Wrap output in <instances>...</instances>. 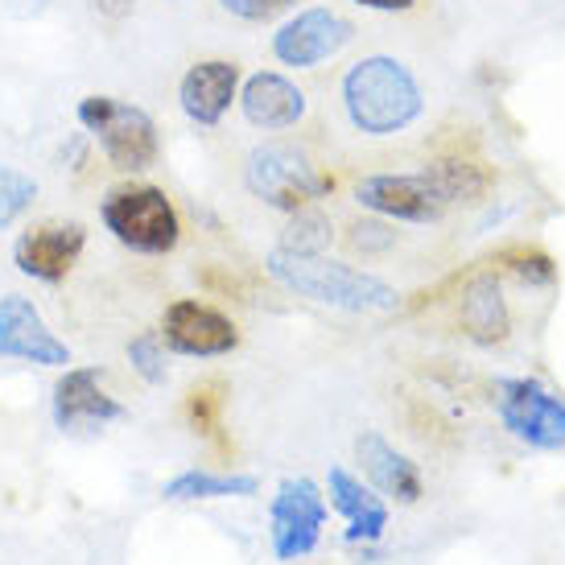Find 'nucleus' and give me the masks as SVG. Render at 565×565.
<instances>
[{
    "instance_id": "18",
    "label": "nucleus",
    "mask_w": 565,
    "mask_h": 565,
    "mask_svg": "<svg viewBox=\"0 0 565 565\" xmlns=\"http://www.w3.org/2000/svg\"><path fill=\"white\" fill-rule=\"evenodd\" d=\"M462 330L467 339L479 347H495L508 339L512 330V315H508V301H503V289L495 281V273H479L467 294H462Z\"/></svg>"
},
{
    "instance_id": "12",
    "label": "nucleus",
    "mask_w": 565,
    "mask_h": 565,
    "mask_svg": "<svg viewBox=\"0 0 565 565\" xmlns=\"http://www.w3.org/2000/svg\"><path fill=\"white\" fill-rule=\"evenodd\" d=\"M0 360L38 363V367H66L71 347L46 327L42 310L21 294L0 298Z\"/></svg>"
},
{
    "instance_id": "25",
    "label": "nucleus",
    "mask_w": 565,
    "mask_h": 565,
    "mask_svg": "<svg viewBox=\"0 0 565 565\" xmlns=\"http://www.w3.org/2000/svg\"><path fill=\"white\" fill-rule=\"evenodd\" d=\"M298 0H220L223 13L239 17V21H273L277 13L294 9Z\"/></svg>"
},
{
    "instance_id": "10",
    "label": "nucleus",
    "mask_w": 565,
    "mask_h": 565,
    "mask_svg": "<svg viewBox=\"0 0 565 565\" xmlns=\"http://www.w3.org/2000/svg\"><path fill=\"white\" fill-rule=\"evenodd\" d=\"M161 339L170 343V351L190 355V360H215L239 347V330L227 315H220L215 306L194 298H178L161 318Z\"/></svg>"
},
{
    "instance_id": "15",
    "label": "nucleus",
    "mask_w": 565,
    "mask_h": 565,
    "mask_svg": "<svg viewBox=\"0 0 565 565\" xmlns=\"http://www.w3.org/2000/svg\"><path fill=\"white\" fill-rule=\"evenodd\" d=\"M239 108H244V120L260 132H285L306 120V108L310 99L294 79H285L277 71H256L244 92H239Z\"/></svg>"
},
{
    "instance_id": "6",
    "label": "nucleus",
    "mask_w": 565,
    "mask_h": 565,
    "mask_svg": "<svg viewBox=\"0 0 565 565\" xmlns=\"http://www.w3.org/2000/svg\"><path fill=\"white\" fill-rule=\"evenodd\" d=\"M244 182L248 190L273 211H301L306 203H315L330 190V178L318 173V166L298 145L289 141H265L248 153V166H244Z\"/></svg>"
},
{
    "instance_id": "8",
    "label": "nucleus",
    "mask_w": 565,
    "mask_h": 565,
    "mask_svg": "<svg viewBox=\"0 0 565 565\" xmlns=\"http://www.w3.org/2000/svg\"><path fill=\"white\" fill-rule=\"evenodd\" d=\"M322 524H327V495L318 491L315 479H285L277 495L268 503V541L281 562H298L310 557L322 541Z\"/></svg>"
},
{
    "instance_id": "16",
    "label": "nucleus",
    "mask_w": 565,
    "mask_h": 565,
    "mask_svg": "<svg viewBox=\"0 0 565 565\" xmlns=\"http://www.w3.org/2000/svg\"><path fill=\"white\" fill-rule=\"evenodd\" d=\"M355 458H360L363 475H367V483L376 487L380 495H388L396 503H417L422 500V467L405 455V450H396L393 441L376 434V429H367L355 438Z\"/></svg>"
},
{
    "instance_id": "2",
    "label": "nucleus",
    "mask_w": 565,
    "mask_h": 565,
    "mask_svg": "<svg viewBox=\"0 0 565 565\" xmlns=\"http://www.w3.org/2000/svg\"><path fill=\"white\" fill-rule=\"evenodd\" d=\"M343 111L363 137H396L422 120L425 92L393 54H367L343 75Z\"/></svg>"
},
{
    "instance_id": "7",
    "label": "nucleus",
    "mask_w": 565,
    "mask_h": 565,
    "mask_svg": "<svg viewBox=\"0 0 565 565\" xmlns=\"http://www.w3.org/2000/svg\"><path fill=\"white\" fill-rule=\"evenodd\" d=\"M495 413L503 429L533 450H565V396L533 376L495 380Z\"/></svg>"
},
{
    "instance_id": "11",
    "label": "nucleus",
    "mask_w": 565,
    "mask_h": 565,
    "mask_svg": "<svg viewBox=\"0 0 565 565\" xmlns=\"http://www.w3.org/2000/svg\"><path fill=\"white\" fill-rule=\"evenodd\" d=\"M54 425L63 434H95L108 422H125L128 408L111 393H104L99 367H66L54 384Z\"/></svg>"
},
{
    "instance_id": "19",
    "label": "nucleus",
    "mask_w": 565,
    "mask_h": 565,
    "mask_svg": "<svg viewBox=\"0 0 565 565\" xmlns=\"http://www.w3.org/2000/svg\"><path fill=\"white\" fill-rule=\"evenodd\" d=\"M260 483L256 475H211V471H182L173 475L170 483L161 487L166 500H244V495H256Z\"/></svg>"
},
{
    "instance_id": "13",
    "label": "nucleus",
    "mask_w": 565,
    "mask_h": 565,
    "mask_svg": "<svg viewBox=\"0 0 565 565\" xmlns=\"http://www.w3.org/2000/svg\"><path fill=\"white\" fill-rule=\"evenodd\" d=\"M87 248V227L83 223H42L30 227L13 244V265L42 285H58L75 268V260Z\"/></svg>"
},
{
    "instance_id": "14",
    "label": "nucleus",
    "mask_w": 565,
    "mask_h": 565,
    "mask_svg": "<svg viewBox=\"0 0 565 565\" xmlns=\"http://www.w3.org/2000/svg\"><path fill=\"white\" fill-rule=\"evenodd\" d=\"M239 95V66L227 58H203L194 63L178 83V104L186 111L190 125L199 128H220L227 108Z\"/></svg>"
},
{
    "instance_id": "17",
    "label": "nucleus",
    "mask_w": 565,
    "mask_h": 565,
    "mask_svg": "<svg viewBox=\"0 0 565 565\" xmlns=\"http://www.w3.org/2000/svg\"><path fill=\"white\" fill-rule=\"evenodd\" d=\"M330 508L347 520V541L351 545H376L388 533V503L380 500L372 487L355 479L347 467H330L327 475Z\"/></svg>"
},
{
    "instance_id": "9",
    "label": "nucleus",
    "mask_w": 565,
    "mask_h": 565,
    "mask_svg": "<svg viewBox=\"0 0 565 565\" xmlns=\"http://www.w3.org/2000/svg\"><path fill=\"white\" fill-rule=\"evenodd\" d=\"M355 42V25L334 9H301L289 17L281 30L273 33V58L294 71H315V66L339 58L347 46Z\"/></svg>"
},
{
    "instance_id": "4",
    "label": "nucleus",
    "mask_w": 565,
    "mask_h": 565,
    "mask_svg": "<svg viewBox=\"0 0 565 565\" xmlns=\"http://www.w3.org/2000/svg\"><path fill=\"white\" fill-rule=\"evenodd\" d=\"M79 125L92 132L104 158L120 173H141L158 161V125L153 116L116 95H87L79 99Z\"/></svg>"
},
{
    "instance_id": "20",
    "label": "nucleus",
    "mask_w": 565,
    "mask_h": 565,
    "mask_svg": "<svg viewBox=\"0 0 565 565\" xmlns=\"http://www.w3.org/2000/svg\"><path fill=\"white\" fill-rule=\"evenodd\" d=\"M330 236H334V227H330L327 215L301 206V211H294V220H289V227L281 232V244H277V248L298 252V256H322V252L330 248Z\"/></svg>"
},
{
    "instance_id": "24",
    "label": "nucleus",
    "mask_w": 565,
    "mask_h": 565,
    "mask_svg": "<svg viewBox=\"0 0 565 565\" xmlns=\"http://www.w3.org/2000/svg\"><path fill=\"white\" fill-rule=\"evenodd\" d=\"M508 260H512V273H516L520 281H529V285L557 281V265H553L545 252H512Z\"/></svg>"
},
{
    "instance_id": "28",
    "label": "nucleus",
    "mask_w": 565,
    "mask_h": 565,
    "mask_svg": "<svg viewBox=\"0 0 565 565\" xmlns=\"http://www.w3.org/2000/svg\"><path fill=\"white\" fill-rule=\"evenodd\" d=\"M360 9H372V13H408L417 0H351Z\"/></svg>"
},
{
    "instance_id": "1",
    "label": "nucleus",
    "mask_w": 565,
    "mask_h": 565,
    "mask_svg": "<svg viewBox=\"0 0 565 565\" xmlns=\"http://www.w3.org/2000/svg\"><path fill=\"white\" fill-rule=\"evenodd\" d=\"M487 178L471 161H434L422 173H372L355 186L360 206L393 223H438L455 203H471Z\"/></svg>"
},
{
    "instance_id": "26",
    "label": "nucleus",
    "mask_w": 565,
    "mask_h": 565,
    "mask_svg": "<svg viewBox=\"0 0 565 565\" xmlns=\"http://www.w3.org/2000/svg\"><path fill=\"white\" fill-rule=\"evenodd\" d=\"M87 9H92L99 21H125V17L137 9V0H87Z\"/></svg>"
},
{
    "instance_id": "23",
    "label": "nucleus",
    "mask_w": 565,
    "mask_h": 565,
    "mask_svg": "<svg viewBox=\"0 0 565 565\" xmlns=\"http://www.w3.org/2000/svg\"><path fill=\"white\" fill-rule=\"evenodd\" d=\"M351 248L355 252H388L396 244V232L388 227L384 220H360V223H351Z\"/></svg>"
},
{
    "instance_id": "3",
    "label": "nucleus",
    "mask_w": 565,
    "mask_h": 565,
    "mask_svg": "<svg viewBox=\"0 0 565 565\" xmlns=\"http://www.w3.org/2000/svg\"><path fill=\"white\" fill-rule=\"evenodd\" d=\"M268 277L277 285H285L289 294L310 298L318 306L330 310H347V315H388L401 306V294L393 285L376 277V273H363V268L339 265L327 256H298V252L273 248L268 252Z\"/></svg>"
},
{
    "instance_id": "21",
    "label": "nucleus",
    "mask_w": 565,
    "mask_h": 565,
    "mask_svg": "<svg viewBox=\"0 0 565 565\" xmlns=\"http://www.w3.org/2000/svg\"><path fill=\"white\" fill-rule=\"evenodd\" d=\"M33 203H38V182H33L30 173L13 170V166H0V232L13 227Z\"/></svg>"
},
{
    "instance_id": "29",
    "label": "nucleus",
    "mask_w": 565,
    "mask_h": 565,
    "mask_svg": "<svg viewBox=\"0 0 565 565\" xmlns=\"http://www.w3.org/2000/svg\"><path fill=\"white\" fill-rule=\"evenodd\" d=\"M173 4H178V0H173Z\"/></svg>"
},
{
    "instance_id": "27",
    "label": "nucleus",
    "mask_w": 565,
    "mask_h": 565,
    "mask_svg": "<svg viewBox=\"0 0 565 565\" xmlns=\"http://www.w3.org/2000/svg\"><path fill=\"white\" fill-rule=\"evenodd\" d=\"M54 4V0H4V13L13 17V21H33V17H42Z\"/></svg>"
},
{
    "instance_id": "22",
    "label": "nucleus",
    "mask_w": 565,
    "mask_h": 565,
    "mask_svg": "<svg viewBox=\"0 0 565 565\" xmlns=\"http://www.w3.org/2000/svg\"><path fill=\"white\" fill-rule=\"evenodd\" d=\"M128 363H132V372L145 380V384H166V351H161V334L153 330H145L137 334L132 343H128Z\"/></svg>"
},
{
    "instance_id": "5",
    "label": "nucleus",
    "mask_w": 565,
    "mask_h": 565,
    "mask_svg": "<svg viewBox=\"0 0 565 565\" xmlns=\"http://www.w3.org/2000/svg\"><path fill=\"white\" fill-rule=\"evenodd\" d=\"M99 220L128 252L141 256H166L182 239L178 211L158 186H116L99 206Z\"/></svg>"
}]
</instances>
